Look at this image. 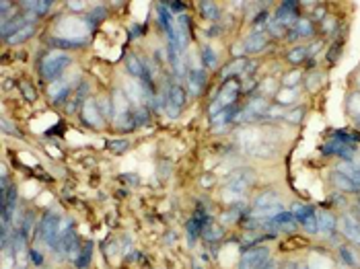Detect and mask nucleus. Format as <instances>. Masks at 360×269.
I'll return each mask as SVG.
<instances>
[{"mask_svg":"<svg viewBox=\"0 0 360 269\" xmlns=\"http://www.w3.org/2000/svg\"><path fill=\"white\" fill-rule=\"evenodd\" d=\"M267 27H269V31H272V35H282L284 29H286L282 23H278V21H272V23H267Z\"/></svg>","mask_w":360,"mask_h":269,"instance_id":"38","label":"nucleus"},{"mask_svg":"<svg viewBox=\"0 0 360 269\" xmlns=\"http://www.w3.org/2000/svg\"><path fill=\"white\" fill-rule=\"evenodd\" d=\"M72 62V58L68 54H64V52H50L46 58L41 60V76L50 80V82H56L60 80L62 72L68 68Z\"/></svg>","mask_w":360,"mask_h":269,"instance_id":"2","label":"nucleus"},{"mask_svg":"<svg viewBox=\"0 0 360 269\" xmlns=\"http://www.w3.org/2000/svg\"><path fill=\"white\" fill-rule=\"evenodd\" d=\"M188 84H190V91L192 95H200L202 88L206 84V72L204 70H192L188 76Z\"/></svg>","mask_w":360,"mask_h":269,"instance_id":"17","label":"nucleus"},{"mask_svg":"<svg viewBox=\"0 0 360 269\" xmlns=\"http://www.w3.org/2000/svg\"><path fill=\"white\" fill-rule=\"evenodd\" d=\"M200 11L204 13V17L208 19V21H216L218 19V5H214V3H202L200 5Z\"/></svg>","mask_w":360,"mask_h":269,"instance_id":"27","label":"nucleus"},{"mask_svg":"<svg viewBox=\"0 0 360 269\" xmlns=\"http://www.w3.org/2000/svg\"><path fill=\"white\" fill-rule=\"evenodd\" d=\"M48 93H50V97H52V101L56 103V105H60L62 101H66V97L70 95V84L66 82V80H56L50 88H48Z\"/></svg>","mask_w":360,"mask_h":269,"instance_id":"13","label":"nucleus"},{"mask_svg":"<svg viewBox=\"0 0 360 269\" xmlns=\"http://www.w3.org/2000/svg\"><path fill=\"white\" fill-rule=\"evenodd\" d=\"M33 31H35V27L33 25H25L23 29H19L17 33H13L11 37H7V43H11V46H17V43H23L25 39H29L31 35H33Z\"/></svg>","mask_w":360,"mask_h":269,"instance_id":"21","label":"nucleus"},{"mask_svg":"<svg viewBox=\"0 0 360 269\" xmlns=\"http://www.w3.org/2000/svg\"><path fill=\"white\" fill-rule=\"evenodd\" d=\"M301 117H303V109H299L297 113H288V115H286V119H288L290 123H299Z\"/></svg>","mask_w":360,"mask_h":269,"instance_id":"42","label":"nucleus"},{"mask_svg":"<svg viewBox=\"0 0 360 269\" xmlns=\"http://www.w3.org/2000/svg\"><path fill=\"white\" fill-rule=\"evenodd\" d=\"M255 183V175L249 169H239L233 171L227 177V185H224V197L227 199H239L245 195V189Z\"/></svg>","mask_w":360,"mask_h":269,"instance_id":"1","label":"nucleus"},{"mask_svg":"<svg viewBox=\"0 0 360 269\" xmlns=\"http://www.w3.org/2000/svg\"><path fill=\"white\" fill-rule=\"evenodd\" d=\"M335 224H337V220H335V216L331 214V212H319L317 214V228H319V232H333L335 230Z\"/></svg>","mask_w":360,"mask_h":269,"instance_id":"18","label":"nucleus"},{"mask_svg":"<svg viewBox=\"0 0 360 269\" xmlns=\"http://www.w3.org/2000/svg\"><path fill=\"white\" fill-rule=\"evenodd\" d=\"M173 13H179V15H184V11H186V3H165Z\"/></svg>","mask_w":360,"mask_h":269,"instance_id":"39","label":"nucleus"},{"mask_svg":"<svg viewBox=\"0 0 360 269\" xmlns=\"http://www.w3.org/2000/svg\"><path fill=\"white\" fill-rule=\"evenodd\" d=\"M313 31H315V27H313V23H311L309 19H299L297 25L288 31V39L295 41V39H299V37H311Z\"/></svg>","mask_w":360,"mask_h":269,"instance_id":"14","label":"nucleus"},{"mask_svg":"<svg viewBox=\"0 0 360 269\" xmlns=\"http://www.w3.org/2000/svg\"><path fill=\"white\" fill-rule=\"evenodd\" d=\"M84 95H86V84L82 86V91H80V86H78V91L74 93V97H72V99H70L68 103H66V105H68V107H66V109H68V111H74V109L78 107V103L82 101V97H84Z\"/></svg>","mask_w":360,"mask_h":269,"instance_id":"32","label":"nucleus"},{"mask_svg":"<svg viewBox=\"0 0 360 269\" xmlns=\"http://www.w3.org/2000/svg\"><path fill=\"white\" fill-rule=\"evenodd\" d=\"M297 269H307V267H305V265H299V267H297Z\"/></svg>","mask_w":360,"mask_h":269,"instance_id":"47","label":"nucleus"},{"mask_svg":"<svg viewBox=\"0 0 360 269\" xmlns=\"http://www.w3.org/2000/svg\"><path fill=\"white\" fill-rule=\"evenodd\" d=\"M68 7H70L72 11H82L84 5H82V3H68Z\"/></svg>","mask_w":360,"mask_h":269,"instance_id":"45","label":"nucleus"},{"mask_svg":"<svg viewBox=\"0 0 360 269\" xmlns=\"http://www.w3.org/2000/svg\"><path fill=\"white\" fill-rule=\"evenodd\" d=\"M247 111H249L251 115H261V113H267L269 111V105H267V101L265 99H261V97H257V99H253L249 105H247Z\"/></svg>","mask_w":360,"mask_h":269,"instance_id":"22","label":"nucleus"},{"mask_svg":"<svg viewBox=\"0 0 360 269\" xmlns=\"http://www.w3.org/2000/svg\"><path fill=\"white\" fill-rule=\"evenodd\" d=\"M323 152L325 154H335V156L346 159V161H352L354 159V144H344V142H337V140L329 138L327 144L323 146Z\"/></svg>","mask_w":360,"mask_h":269,"instance_id":"8","label":"nucleus"},{"mask_svg":"<svg viewBox=\"0 0 360 269\" xmlns=\"http://www.w3.org/2000/svg\"><path fill=\"white\" fill-rule=\"evenodd\" d=\"M340 259H342L346 265H350V267H354V265L358 263V259L354 257V251H350L348 246H340Z\"/></svg>","mask_w":360,"mask_h":269,"instance_id":"30","label":"nucleus"},{"mask_svg":"<svg viewBox=\"0 0 360 269\" xmlns=\"http://www.w3.org/2000/svg\"><path fill=\"white\" fill-rule=\"evenodd\" d=\"M307 54H309L307 48H295V50H290V52L286 54V58H288V62H292V64H301V62L307 60Z\"/></svg>","mask_w":360,"mask_h":269,"instance_id":"26","label":"nucleus"},{"mask_svg":"<svg viewBox=\"0 0 360 269\" xmlns=\"http://www.w3.org/2000/svg\"><path fill=\"white\" fill-rule=\"evenodd\" d=\"M299 80H301V72H292V74H288V76L284 78L286 84H297Z\"/></svg>","mask_w":360,"mask_h":269,"instance_id":"41","label":"nucleus"},{"mask_svg":"<svg viewBox=\"0 0 360 269\" xmlns=\"http://www.w3.org/2000/svg\"><path fill=\"white\" fill-rule=\"evenodd\" d=\"M91 251H93V242H86L84 249H82V253H78V257L74 259V263H76L78 269H84V267L88 265V261H91Z\"/></svg>","mask_w":360,"mask_h":269,"instance_id":"24","label":"nucleus"},{"mask_svg":"<svg viewBox=\"0 0 360 269\" xmlns=\"http://www.w3.org/2000/svg\"><path fill=\"white\" fill-rule=\"evenodd\" d=\"M60 230H62L60 214L56 210L48 212L41 220V240L46 244H50V246H56V242L60 238Z\"/></svg>","mask_w":360,"mask_h":269,"instance_id":"4","label":"nucleus"},{"mask_svg":"<svg viewBox=\"0 0 360 269\" xmlns=\"http://www.w3.org/2000/svg\"><path fill=\"white\" fill-rule=\"evenodd\" d=\"M297 7L299 3H282L276 11V21L282 23L286 29H292L297 25Z\"/></svg>","mask_w":360,"mask_h":269,"instance_id":"7","label":"nucleus"},{"mask_svg":"<svg viewBox=\"0 0 360 269\" xmlns=\"http://www.w3.org/2000/svg\"><path fill=\"white\" fill-rule=\"evenodd\" d=\"M202 62H204L206 68H216V64H218V58H216V52L210 48V46H204L202 48Z\"/></svg>","mask_w":360,"mask_h":269,"instance_id":"23","label":"nucleus"},{"mask_svg":"<svg viewBox=\"0 0 360 269\" xmlns=\"http://www.w3.org/2000/svg\"><path fill=\"white\" fill-rule=\"evenodd\" d=\"M239 82L233 78V80H229L227 84H224L222 88H220V93H218V97H216V101L210 105V115L214 117V115H218L220 111H224L227 107H231V105H235V101H237V97H239Z\"/></svg>","mask_w":360,"mask_h":269,"instance_id":"3","label":"nucleus"},{"mask_svg":"<svg viewBox=\"0 0 360 269\" xmlns=\"http://www.w3.org/2000/svg\"><path fill=\"white\" fill-rule=\"evenodd\" d=\"M29 257H31L35 263H41V255H39L37 251H31V255H29Z\"/></svg>","mask_w":360,"mask_h":269,"instance_id":"46","label":"nucleus"},{"mask_svg":"<svg viewBox=\"0 0 360 269\" xmlns=\"http://www.w3.org/2000/svg\"><path fill=\"white\" fill-rule=\"evenodd\" d=\"M358 208H360V201H358Z\"/></svg>","mask_w":360,"mask_h":269,"instance_id":"49","label":"nucleus"},{"mask_svg":"<svg viewBox=\"0 0 360 269\" xmlns=\"http://www.w3.org/2000/svg\"><path fill=\"white\" fill-rule=\"evenodd\" d=\"M358 84H360V76H358Z\"/></svg>","mask_w":360,"mask_h":269,"instance_id":"48","label":"nucleus"},{"mask_svg":"<svg viewBox=\"0 0 360 269\" xmlns=\"http://www.w3.org/2000/svg\"><path fill=\"white\" fill-rule=\"evenodd\" d=\"M144 93H146V88H142V86L136 84V82H128V84H126V95H128V99H130L132 103H136L138 107H140V103L144 101Z\"/></svg>","mask_w":360,"mask_h":269,"instance_id":"20","label":"nucleus"},{"mask_svg":"<svg viewBox=\"0 0 360 269\" xmlns=\"http://www.w3.org/2000/svg\"><path fill=\"white\" fill-rule=\"evenodd\" d=\"M358 210H360V208H358Z\"/></svg>","mask_w":360,"mask_h":269,"instance_id":"50","label":"nucleus"},{"mask_svg":"<svg viewBox=\"0 0 360 269\" xmlns=\"http://www.w3.org/2000/svg\"><path fill=\"white\" fill-rule=\"evenodd\" d=\"M259 269H278V265H276L274 261H267V263H263Z\"/></svg>","mask_w":360,"mask_h":269,"instance_id":"44","label":"nucleus"},{"mask_svg":"<svg viewBox=\"0 0 360 269\" xmlns=\"http://www.w3.org/2000/svg\"><path fill=\"white\" fill-rule=\"evenodd\" d=\"M295 88H288V91H284V93H278V101L282 103V105H288L292 99H295Z\"/></svg>","mask_w":360,"mask_h":269,"instance_id":"37","label":"nucleus"},{"mask_svg":"<svg viewBox=\"0 0 360 269\" xmlns=\"http://www.w3.org/2000/svg\"><path fill=\"white\" fill-rule=\"evenodd\" d=\"M80 115L82 119L88 123V125H93V127H101V121H103V115L99 113V107L95 101H86L80 109Z\"/></svg>","mask_w":360,"mask_h":269,"instance_id":"11","label":"nucleus"},{"mask_svg":"<svg viewBox=\"0 0 360 269\" xmlns=\"http://www.w3.org/2000/svg\"><path fill=\"white\" fill-rule=\"evenodd\" d=\"M331 183H333L335 189H340V191H344V193H358V191H360V187L352 181V179H348V177L342 175L340 171H333V173H331Z\"/></svg>","mask_w":360,"mask_h":269,"instance_id":"12","label":"nucleus"},{"mask_svg":"<svg viewBox=\"0 0 360 269\" xmlns=\"http://www.w3.org/2000/svg\"><path fill=\"white\" fill-rule=\"evenodd\" d=\"M184 105H186V91L179 84L169 86V91H167V113L171 117H177L179 113H182Z\"/></svg>","mask_w":360,"mask_h":269,"instance_id":"6","label":"nucleus"},{"mask_svg":"<svg viewBox=\"0 0 360 269\" xmlns=\"http://www.w3.org/2000/svg\"><path fill=\"white\" fill-rule=\"evenodd\" d=\"M21 91H23V97L27 99V101H35V97H37V93H35V86L29 82V80H25V82H21Z\"/></svg>","mask_w":360,"mask_h":269,"instance_id":"34","label":"nucleus"},{"mask_svg":"<svg viewBox=\"0 0 360 269\" xmlns=\"http://www.w3.org/2000/svg\"><path fill=\"white\" fill-rule=\"evenodd\" d=\"M267 35L265 33H253L251 37H247L243 41V48L245 52H249V54H255V52H261L265 46H267Z\"/></svg>","mask_w":360,"mask_h":269,"instance_id":"15","label":"nucleus"},{"mask_svg":"<svg viewBox=\"0 0 360 269\" xmlns=\"http://www.w3.org/2000/svg\"><path fill=\"white\" fill-rule=\"evenodd\" d=\"M124 64H126V70H128L134 78H142V80H146V82L150 84V74H148V72H144V66H142V62L138 60V56H134V54H126Z\"/></svg>","mask_w":360,"mask_h":269,"instance_id":"10","label":"nucleus"},{"mask_svg":"<svg viewBox=\"0 0 360 269\" xmlns=\"http://www.w3.org/2000/svg\"><path fill=\"white\" fill-rule=\"evenodd\" d=\"M134 119H136V125H144L146 121H148V111H146V107H138L136 109V113H134Z\"/></svg>","mask_w":360,"mask_h":269,"instance_id":"36","label":"nucleus"},{"mask_svg":"<svg viewBox=\"0 0 360 269\" xmlns=\"http://www.w3.org/2000/svg\"><path fill=\"white\" fill-rule=\"evenodd\" d=\"M220 234H222L220 228H218V226H212V224H208V226L204 228V238H206L208 242H210V240H218Z\"/></svg>","mask_w":360,"mask_h":269,"instance_id":"35","label":"nucleus"},{"mask_svg":"<svg viewBox=\"0 0 360 269\" xmlns=\"http://www.w3.org/2000/svg\"><path fill=\"white\" fill-rule=\"evenodd\" d=\"M245 68H247V60H245V58H237V60H233L231 64L224 66L222 72H220V76H222L224 80H233L235 76H239L241 72H245Z\"/></svg>","mask_w":360,"mask_h":269,"instance_id":"16","label":"nucleus"},{"mask_svg":"<svg viewBox=\"0 0 360 269\" xmlns=\"http://www.w3.org/2000/svg\"><path fill=\"white\" fill-rule=\"evenodd\" d=\"M23 7H25L27 11L35 13V15H43V13H48V11H50L52 3H23Z\"/></svg>","mask_w":360,"mask_h":269,"instance_id":"28","label":"nucleus"},{"mask_svg":"<svg viewBox=\"0 0 360 269\" xmlns=\"http://www.w3.org/2000/svg\"><path fill=\"white\" fill-rule=\"evenodd\" d=\"M337 54H340V43H335V46H333V48L327 52V60H329V62H335Z\"/></svg>","mask_w":360,"mask_h":269,"instance_id":"40","label":"nucleus"},{"mask_svg":"<svg viewBox=\"0 0 360 269\" xmlns=\"http://www.w3.org/2000/svg\"><path fill=\"white\" fill-rule=\"evenodd\" d=\"M301 224H303V228H305L309 234L319 232V228H317V216H315V214H313V216H309V218H305Z\"/></svg>","mask_w":360,"mask_h":269,"instance_id":"33","label":"nucleus"},{"mask_svg":"<svg viewBox=\"0 0 360 269\" xmlns=\"http://www.w3.org/2000/svg\"><path fill=\"white\" fill-rule=\"evenodd\" d=\"M269 261V251L265 246H251V249L243 251L239 269H259L263 263Z\"/></svg>","mask_w":360,"mask_h":269,"instance_id":"5","label":"nucleus"},{"mask_svg":"<svg viewBox=\"0 0 360 269\" xmlns=\"http://www.w3.org/2000/svg\"><path fill=\"white\" fill-rule=\"evenodd\" d=\"M335 171H340L342 175H346L348 179H352V181L360 187V167H356L352 161H346V163H340L337 165V169Z\"/></svg>","mask_w":360,"mask_h":269,"instance_id":"19","label":"nucleus"},{"mask_svg":"<svg viewBox=\"0 0 360 269\" xmlns=\"http://www.w3.org/2000/svg\"><path fill=\"white\" fill-rule=\"evenodd\" d=\"M313 214H315L313 206H303V204H295V206H292V216H295V220H299V222H303L305 218H309Z\"/></svg>","mask_w":360,"mask_h":269,"instance_id":"25","label":"nucleus"},{"mask_svg":"<svg viewBox=\"0 0 360 269\" xmlns=\"http://www.w3.org/2000/svg\"><path fill=\"white\" fill-rule=\"evenodd\" d=\"M342 234L354 242V244H360V220H356L352 214H346L342 218Z\"/></svg>","mask_w":360,"mask_h":269,"instance_id":"9","label":"nucleus"},{"mask_svg":"<svg viewBox=\"0 0 360 269\" xmlns=\"http://www.w3.org/2000/svg\"><path fill=\"white\" fill-rule=\"evenodd\" d=\"M107 146H109V150L114 152V154H122L126 148H130V142L128 140H109Z\"/></svg>","mask_w":360,"mask_h":269,"instance_id":"31","label":"nucleus"},{"mask_svg":"<svg viewBox=\"0 0 360 269\" xmlns=\"http://www.w3.org/2000/svg\"><path fill=\"white\" fill-rule=\"evenodd\" d=\"M331 29H333V17H329V19L325 17L323 19V31H331Z\"/></svg>","mask_w":360,"mask_h":269,"instance_id":"43","label":"nucleus"},{"mask_svg":"<svg viewBox=\"0 0 360 269\" xmlns=\"http://www.w3.org/2000/svg\"><path fill=\"white\" fill-rule=\"evenodd\" d=\"M111 103H109V99L107 97H101L99 101H97V107H99V113L103 115V117H114V107H109Z\"/></svg>","mask_w":360,"mask_h":269,"instance_id":"29","label":"nucleus"}]
</instances>
